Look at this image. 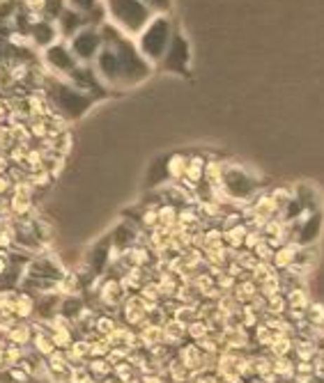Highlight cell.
<instances>
[{"label":"cell","mask_w":324,"mask_h":383,"mask_svg":"<svg viewBox=\"0 0 324 383\" xmlns=\"http://www.w3.org/2000/svg\"><path fill=\"white\" fill-rule=\"evenodd\" d=\"M102 37H104V46L102 51H99L97 60L93 62V67L97 76L102 78V83L111 92L138 88L140 83L147 81L154 67L140 55L136 39L122 35V32L115 26H111L108 21L102 26Z\"/></svg>","instance_id":"cell-1"},{"label":"cell","mask_w":324,"mask_h":383,"mask_svg":"<svg viewBox=\"0 0 324 383\" xmlns=\"http://www.w3.org/2000/svg\"><path fill=\"white\" fill-rule=\"evenodd\" d=\"M41 92L46 95L48 104H51L53 113L65 122H76L93 108L95 99L81 92L76 85H72L67 78H58L53 74H48Z\"/></svg>","instance_id":"cell-2"},{"label":"cell","mask_w":324,"mask_h":383,"mask_svg":"<svg viewBox=\"0 0 324 383\" xmlns=\"http://www.w3.org/2000/svg\"><path fill=\"white\" fill-rule=\"evenodd\" d=\"M104 7L108 23L131 39H136L147 28V23L156 16L140 0H104Z\"/></svg>","instance_id":"cell-3"},{"label":"cell","mask_w":324,"mask_h":383,"mask_svg":"<svg viewBox=\"0 0 324 383\" xmlns=\"http://www.w3.org/2000/svg\"><path fill=\"white\" fill-rule=\"evenodd\" d=\"M175 32H177L175 23H173L168 14H156L154 19L147 23V28L136 37V46L140 55L152 67H159L173 37H175Z\"/></svg>","instance_id":"cell-4"},{"label":"cell","mask_w":324,"mask_h":383,"mask_svg":"<svg viewBox=\"0 0 324 383\" xmlns=\"http://www.w3.org/2000/svg\"><path fill=\"white\" fill-rule=\"evenodd\" d=\"M223 193L230 197V202H246L257 195V181L251 172L242 165L226 163V172H223Z\"/></svg>","instance_id":"cell-5"},{"label":"cell","mask_w":324,"mask_h":383,"mask_svg":"<svg viewBox=\"0 0 324 383\" xmlns=\"http://www.w3.org/2000/svg\"><path fill=\"white\" fill-rule=\"evenodd\" d=\"M39 60H41V64H44V69L58 78H69V74L81 64L76 60V55L72 53L69 44L62 39L55 41L53 46L44 48V51L39 53Z\"/></svg>","instance_id":"cell-6"},{"label":"cell","mask_w":324,"mask_h":383,"mask_svg":"<svg viewBox=\"0 0 324 383\" xmlns=\"http://www.w3.org/2000/svg\"><path fill=\"white\" fill-rule=\"evenodd\" d=\"M69 48L72 53L76 55V60L81 64H93L97 60L99 51L104 46V37H102V28H95V26H86L79 35H74L69 41Z\"/></svg>","instance_id":"cell-7"},{"label":"cell","mask_w":324,"mask_h":383,"mask_svg":"<svg viewBox=\"0 0 324 383\" xmlns=\"http://www.w3.org/2000/svg\"><path fill=\"white\" fill-rule=\"evenodd\" d=\"M65 273H67V266L62 264L60 257L48 255V253H39V255L30 257L23 276L35 278V280H60Z\"/></svg>","instance_id":"cell-8"},{"label":"cell","mask_w":324,"mask_h":383,"mask_svg":"<svg viewBox=\"0 0 324 383\" xmlns=\"http://www.w3.org/2000/svg\"><path fill=\"white\" fill-rule=\"evenodd\" d=\"M159 67L166 71H173V74H189L191 46H189V41H187L184 35H182V32H175V37H173L168 51H166Z\"/></svg>","instance_id":"cell-9"},{"label":"cell","mask_w":324,"mask_h":383,"mask_svg":"<svg viewBox=\"0 0 324 383\" xmlns=\"http://www.w3.org/2000/svg\"><path fill=\"white\" fill-rule=\"evenodd\" d=\"M67 81L72 83V85H76L81 92H86L88 97H93L95 102L108 97V92H111V90H108L102 83V78L97 76V71H95L93 64H79L76 69L69 74Z\"/></svg>","instance_id":"cell-10"},{"label":"cell","mask_w":324,"mask_h":383,"mask_svg":"<svg viewBox=\"0 0 324 383\" xmlns=\"http://www.w3.org/2000/svg\"><path fill=\"white\" fill-rule=\"evenodd\" d=\"M129 296V291L124 289L120 276H106L99 280L97 285V301L106 310H120L124 298Z\"/></svg>","instance_id":"cell-11"},{"label":"cell","mask_w":324,"mask_h":383,"mask_svg":"<svg viewBox=\"0 0 324 383\" xmlns=\"http://www.w3.org/2000/svg\"><path fill=\"white\" fill-rule=\"evenodd\" d=\"M297 235H295V244L297 246H315L322 237V225H324V218H322V209L320 211H309L306 209L302 214V218L297 223Z\"/></svg>","instance_id":"cell-12"},{"label":"cell","mask_w":324,"mask_h":383,"mask_svg":"<svg viewBox=\"0 0 324 383\" xmlns=\"http://www.w3.org/2000/svg\"><path fill=\"white\" fill-rule=\"evenodd\" d=\"M28 39H30V48H35L37 53H41L44 48L53 46L55 41H60V35H58L55 21H39L35 26H30L28 30Z\"/></svg>","instance_id":"cell-13"},{"label":"cell","mask_w":324,"mask_h":383,"mask_svg":"<svg viewBox=\"0 0 324 383\" xmlns=\"http://www.w3.org/2000/svg\"><path fill=\"white\" fill-rule=\"evenodd\" d=\"M120 317H122V323H127V326H131V328H138L140 323L147 319L145 298L140 294H129L120 307Z\"/></svg>","instance_id":"cell-14"},{"label":"cell","mask_w":324,"mask_h":383,"mask_svg":"<svg viewBox=\"0 0 324 383\" xmlns=\"http://www.w3.org/2000/svg\"><path fill=\"white\" fill-rule=\"evenodd\" d=\"M88 26V19L79 12L69 10V7H65V12L55 19V28H58V35H60L62 41H69L74 35H79V32Z\"/></svg>","instance_id":"cell-15"},{"label":"cell","mask_w":324,"mask_h":383,"mask_svg":"<svg viewBox=\"0 0 324 383\" xmlns=\"http://www.w3.org/2000/svg\"><path fill=\"white\" fill-rule=\"evenodd\" d=\"M35 312H37V296L32 294V291L16 287L12 314L19 321H30V319H35Z\"/></svg>","instance_id":"cell-16"},{"label":"cell","mask_w":324,"mask_h":383,"mask_svg":"<svg viewBox=\"0 0 324 383\" xmlns=\"http://www.w3.org/2000/svg\"><path fill=\"white\" fill-rule=\"evenodd\" d=\"M205 168H207V159L203 154H189V165H187V174L182 186H187L191 193H196V190L205 184Z\"/></svg>","instance_id":"cell-17"},{"label":"cell","mask_w":324,"mask_h":383,"mask_svg":"<svg viewBox=\"0 0 324 383\" xmlns=\"http://www.w3.org/2000/svg\"><path fill=\"white\" fill-rule=\"evenodd\" d=\"M292 197L302 202L304 209L309 211H320V190L315 188L311 181H299L292 188Z\"/></svg>","instance_id":"cell-18"},{"label":"cell","mask_w":324,"mask_h":383,"mask_svg":"<svg viewBox=\"0 0 324 383\" xmlns=\"http://www.w3.org/2000/svg\"><path fill=\"white\" fill-rule=\"evenodd\" d=\"M203 358H205V354L201 351V347L196 342H184L177 347V361L184 365L189 372L203 370Z\"/></svg>","instance_id":"cell-19"},{"label":"cell","mask_w":324,"mask_h":383,"mask_svg":"<svg viewBox=\"0 0 324 383\" xmlns=\"http://www.w3.org/2000/svg\"><path fill=\"white\" fill-rule=\"evenodd\" d=\"M187 165H189V154H173L166 159V179L173 181V184H182L187 174Z\"/></svg>","instance_id":"cell-20"},{"label":"cell","mask_w":324,"mask_h":383,"mask_svg":"<svg viewBox=\"0 0 324 383\" xmlns=\"http://www.w3.org/2000/svg\"><path fill=\"white\" fill-rule=\"evenodd\" d=\"M32 335H35V328H32V321H16L14 326H12V330L5 335V340H7V344L30 347Z\"/></svg>","instance_id":"cell-21"},{"label":"cell","mask_w":324,"mask_h":383,"mask_svg":"<svg viewBox=\"0 0 324 383\" xmlns=\"http://www.w3.org/2000/svg\"><path fill=\"white\" fill-rule=\"evenodd\" d=\"M297 251H299L297 244H285V246L276 248V253H274V260H271L274 269H276L278 273L292 269L295 262H297Z\"/></svg>","instance_id":"cell-22"},{"label":"cell","mask_w":324,"mask_h":383,"mask_svg":"<svg viewBox=\"0 0 324 383\" xmlns=\"http://www.w3.org/2000/svg\"><path fill=\"white\" fill-rule=\"evenodd\" d=\"M30 228H32V235L37 237V241H41L46 248H48V244L55 239L53 235V225H51V221L46 218V216H39V214H32L30 216Z\"/></svg>","instance_id":"cell-23"},{"label":"cell","mask_w":324,"mask_h":383,"mask_svg":"<svg viewBox=\"0 0 324 383\" xmlns=\"http://www.w3.org/2000/svg\"><path fill=\"white\" fill-rule=\"evenodd\" d=\"M184 337H187V326L177 319H168L163 323V342L170 344V347H180L184 344Z\"/></svg>","instance_id":"cell-24"},{"label":"cell","mask_w":324,"mask_h":383,"mask_svg":"<svg viewBox=\"0 0 324 383\" xmlns=\"http://www.w3.org/2000/svg\"><path fill=\"white\" fill-rule=\"evenodd\" d=\"M285 298H288V310H302V312H306V307H309V303L313 301L311 291H309V287H306V285L295 287L292 291H288Z\"/></svg>","instance_id":"cell-25"},{"label":"cell","mask_w":324,"mask_h":383,"mask_svg":"<svg viewBox=\"0 0 324 383\" xmlns=\"http://www.w3.org/2000/svg\"><path fill=\"white\" fill-rule=\"evenodd\" d=\"M318 347L313 337H295V361H315L318 358Z\"/></svg>","instance_id":"cell-26"},{"label":"cell","mask_w":324,"mask_h":383,"mask_svg":"<svg viewBox=\"0 0 324 383\" xmlns=\"http://www.w3.org/2000/svg\"><path fill=\"white\" fill-rule=\"evenodd\" d=\"M295 351V337L292 335H276V340L271 342V347L267 349V354L271 358H283V356H292Z\"/></svg>","instance_id":"cell-27"},{"label":"cell","mask_w":324,"mask_h":383,"mask_svg":"<svg viewBox=\"0 0 324 383\" xmlns=\"http://www.w3.org/2000/svg\"><path fill=\"white\" fill-rule=\"evenodd\" d=\"M274 374H278V377L283 379V381H295V374H297L295 356L274 358Z\"/></svg>","instance_id":"cell-28"},{"label":"cell","mask_w":324,"mask_h":383,"mask_svg":"<svg viewBox=\"0 0 324 383\" xmlns=\"http://www.w3.org/2000/svg\"><path fill=\"white\" fill-rule=\"evenodd\" d=\"M163 372H166V379H168L170 383H189V379H191V372L177 361V356L166 365Z\"/></svg>","instance_id":"cell-29"},{"label":"cell","mask_w":324,"mask_h":383,"mask_svg":"<svg viewBox=\"0 0 324 383\" xmlns=\"http://www.w3.org/2000/svg\"><path fill=\"white\" fill-rule=\"evenodd\" d=\"M46 370H51V372H69L72 363H69L67 351H65V349H55V351L46 358Z\"/></svg>","instance_id":"cell-30"},{"label":"cell","mask_w":324,"mask_h":383,"mask_svg":"<svg viewBox=\"0 0 324 383\" xmlns=\"http://www.w3.org/2000/svg\"><path fill=\"white\" fill-rule=\"evenodd\" d=\"M88 372L93 374L95 379H106V377H111L113 374V365L108 358H90L88 361Z\"/></svg>","instance_id":"cell-31"},{"label":"cell","mask_w":324,"mask_h":383,"mask_svg":"<svg viewBox=\"0 0 324 383\" xmlns=\"http://www.w3.org/2000/svg\"><path fill=\"white\" fill-rule=\"evenodd\" d=\"M306 321H309L311 326H315V328L324 326V301H320V298H313V301L309 303V307H306Z\"/></svg>","instance_id":"cell-32"},{"label":"cell","mask_w":324,"mask_h":383,"mask_svg":"<svg viewBox=\"0 0 324 383\" xmlns=\"http://www.w3.org/2000/svg\"><path fill=\"white\" fill-rule=\"evenodd\" d=\"M207 335H212V328H210V323H207L205 319H196V321H191L189 326H187L189 342H201V340H205Z\"/></svg>","instance_id":"cell-33"},{"label":"cell","mask_w":324,"mask_h":383,"mask_svg":"<svg viewBox=\"0 0 324 383\" xmlns=\"http://www.w3.org/2000/svg\"><path fill=\"white\" fill-rule=\"evenodd\" d=\"M120 326V321L113 317L111 312H104V314H97V319H95V330L99 333L102 337H108L111 333Z\"/></svg>","instance_id":"cell-34"},{"label":"cell","mask_w":324,"mask_h":383,"mask_svg":"<svg viewBox=\"0 0 324 383\" xmlns=\"http://www.w3.org/2000/svg\"><path fill=\"white\" fill-rule=\"evenodd\" d=\"M285 312H288V298L285 294H274L267 298V312L264 314H269V317H285ZM262 314V317H264Z\"/></svg>","instance_id":"cell-35"},{"label":"cell","mask_w":324,"mask_h":383,"mask_svg":"<svg viewBox=\"0 0 324 383\" xmlns=\"http://www.w3.org/2000/svg\"><path fill=\"white\" fill-rule=\"evenodd\" d=\"M138 294L143 296L145 301H152V303H161V301H163V296H161V287H159V282H156V278L147 280L145 285L138 289Z\"/></svg>","instance_id":"cell-36"},{"label":"cell","mask_w":324,"mask_h":383,"mask_svg":"<svg viewBox=\"0 0 324 383\" xmlns=\"http://www.w3.org/2000/svg\"><path fill=\"white\" fill-rule=\"evenodd\" d=\"M28 179H30V184L35 186L37 190H41V188H48V186H51L55 177H53V174L48 172L46 168H41V170H37V172H30V174H28Z\"/></svg>","instance_id":"cell-37"},{"label":"cell","mask_w":324,"mask_h":383,"mask_svg":"<svg viewBox=\"0 0 324 383\" xmlns=\"http://www.w3.org/2000/svg\"><path fill=\"white\" fill-rule=\"evenodd\" d=\"M143 5H147L152 14H170L173 0H140Z\"/></svg>","instance_id":"cell-38"},{"label":"cell","mask_w":324,"mask_h":383,"mask_svg":"<svg viewBox=\"0 0 324 383\" xmlns=\"http://www.w3.org/2000/svg\"><path fill=\"white\" fill-rule=\"evenodd\" d=\"M274 253H276V251H274V248L267 244V239H264L262 244H257L253 248V255L257 257V262H271L274 260Z\"/></svg>","instance_id":"cell-39"},{"label":"cell","mask_w":324,"mask_h":383,"mask_svg":"<svg viewBox=\"0 0 324 383\" xmlns=\"http://www.w3.org/2000/svg\"><path fill=\"white\" fill-rule=\"evenodd\" d=\"M12 186H14V181L10 174H0V197H10L12 195Z\"/></svg>","instance_id":"cell-40"},{"label":"cell","mask_w":324,"mask_h":383,"mask_svg":"<svg viewBox=\"0 0 324 383\" xmlns=\"http://www.w3.org/2000/svg\"><path fill=\"white\" fill-rule=\"evenodd\" d=\"M7 118H10V102L0 92V120H7Z\"/></svg>","instance_id":"cell-41"},{"label":"cell","mask_w":324,"mask_h":383,"mask_svg":"<svg viewBox=\"0 0 324 383\" xmlns=\"http://www.w3.org/2000/svg\"><path fill=\"white\" fill-rule=\"evenodd\" d=\"M99 383H122L118 377H115V374H111V377H106V379H102V381H99Z\"/></svg>","instance_id":"cell-42"},{"label":"cell","mask_w":324,"mask_h":383,"mask_svg":"<svg viewBox=\"0 0 324 383\" xmlns=\"http://www.w3.org/2000/svg\"><path fill=\"white\" fill-rule=\"evenodd\" d=\"M122 383H143V379H140V377H134V379H127V381H122Z\"/></svg>","instance_id":"cell-43"},{"label":"cell","mask_w":324,"mask_h":383,"mask_svg":"<svg viewBox=\"0 0 324 383\" xmlns=\"http://www.w3.org/2000/svg\"><path fill=\"white\" fill-rule=\"evenodd\" d=\"M244 383H262L260 379H251V381H244Z\"/></svg>","instance_id":"cell-44"},{"label":"cell","mask_w":324,"mask_h":383,"mask_svg":"<svg viewBox=\"0 0 324 383\" xmlns=\"http://www.w3.org/2000/svg\"><path fill=\"white\" fill-rule=\"evenodd\" d=\"M290 383H297V381H290Z\"/></svg>","instance_id":"cell-45"},{"label":"cell","mask_w":324,"mask_h":383,"mask_svg":"<svg viewBox=\"0 0 324 383\" xmlns=\"http://www.w3.org/2000/svg\"><path fill=\"white\" fill-rule=\"evenodd\" d=\"M168 383H170V381H168Z\"/></svg>","instance_id":"cell-46"}]
</instances>
